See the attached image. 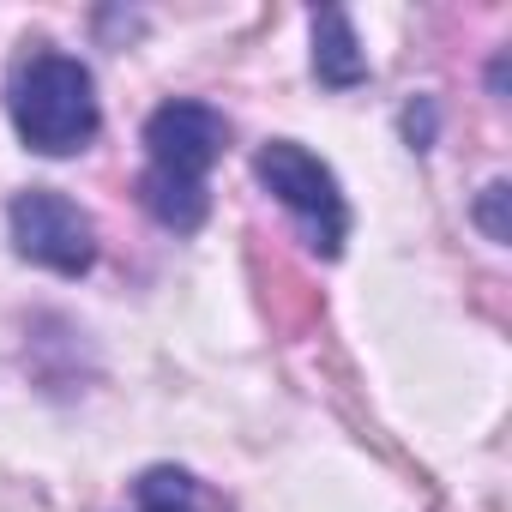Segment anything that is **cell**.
<instances>
[{"mask_svg": "<svg viewBox=\"0 0 512 512\" xmlns=\"http://www.w3.org/2000/svg\"><path fill=\"white\" fill-rule=\"evenodd\" d=\"M229 145V121L199 103V97H169L163 109H151L145 121V175H139V205L175 229V235H193L211 211V193H205V175L211 163L223 157Z\"/></svg>", "mask_w": 512, "mask_h": 512, "instance_id": "1", "label": "cell"}, {"mask_svg": "<svg viewBox=\"0 0 512 512\" xmlns=\"http://www.w3.org/2000/svg\"><path fill=\"white\" fill-rule=\"evenodd\" d=\"M7 109H13L19 139H25L37 157H73V151H85V145L97 139V127H103L91 67H85L79 55H61V49H31V55L13 67Z\"/></svg>", "mask_w": 512, "mask_h": 512, "instance_id": "2", "label": "cell"}, {"mask_svg": "<svg viewBox=\"0 0 512 512\" xmlns=\"http://www.w3.org/2000/svg\"><path fill=\"white\" fill-rule=\"evenodd\" d=\"M253 175H260V187L302 217L308 229V247L326 253V260H338L344 253V235H350V205H344V187L338 175L296 139H272L260 145V157H253Z\"/></svg>", "mask_w": 512, "mask_h": 512, "instance_id": "3", "label": "cell"}, {"mask_svg": "<svg viewBox=\"0 0 512 512\" xmlns=\"http://www.w3.org/2000/svg\"><path fill=\"white\" fill-rule=\"evenodd\" d=\"M7 229H13V247H19V260L55 272V278H85L97 266V229L91 217L55 193V187H31L13 199L7 211Z\"/></svg>", "mask_w": 512, "mask_h": 512, "instance_id": "4", "label": "cell"}, {"mask_svg": "<svg viewBox=\"0 0 512 512\" xmlns=\"http://www.w3.org/2000/svg\"><path fill=\"white\" fill-rule=\"evenodd\" d=\"M314 73H320V85H332V91H350V85L368 79V55H362V43H356V25H350V13H338V7L314 13Z\"/></svg>", "mask_w": 512, "mask_h": 512, "instance_id": "5", "label": "cell"}, {"mask_svg": "<svg viewBox=\"0 0 512 512\" xmlns=\"http://www.w3.org/2000/svg\"><path fill=\"white\" fill-rule=\"evenodd\" d=\"M133 494H139L133 512H205V488H199L187 470H175V464L145 470V476L133 482Z\"/></svg>", "mask_w": 512, "mask_h": 512, "instance_id": "6", "label": "cell"}, {"mask_svg": "<svg viewBox=\"0 0 512 512\" xmlns=\"http://www.w3.org/2000/svg\"><path fill=\"white\" fill-rule=\"evenodd\" d=\"M506 199H512V187H506V181H488V187H482V199H476V223H482V235H488V241H512V229H506Z\"/></svg>", "mask_w": 512, "mask_h": 512, "instance_id": "7", "label": "cell"}, {"mask_svg": "<svg viewBox=\"0 0 512 512\" xmlns=\"http://www.w3.org/2000/svg\"><path fill=\"white\" fill-rule=\"evenodd\" d=\"M404 127H410V145H416V151H428V139H434V103H422V115L410 109V115H404Z\"/></svg>", "mask_w": 512, "mask_h": 512, "instance_id": "8", "label": "cell"}]
</instances>
